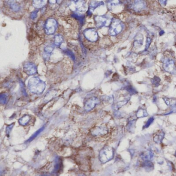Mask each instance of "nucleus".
Wrapping results in <instances>:
<instances>
[{
  "label": "nucleus",
  "instance_id": "nucleus-29",
  "mask_svg": "<svg viewBox=\"0 0 176 176\" xmlns=\"http://www.w3.org/2000/svg\"><path fill=\"white\" fill-rule=\"evenodd\" d=\"M160 4L162 6H165L166 5L167 2L168 0H158Z\"/></svg>",
  "mask_w": 176,
  "mask_h": 176
},
{
  "label": "nucleus",
  "instance_id": "nucleus-27",
  "mask_svg": "<svg viewBox=\"0 0 176 176\" xmlns=\"http://www.w3.org/2000/svg\"><path fill=\"white\" fill-rule=\"evenodd\" d=\"M153 120H154V119H153V117H151L149 119V120H148V121L147 122V123L146 124V125L145 126V128H147V127H148L149 126H150L151 123L153 122Z\"/></svg>",
  "mask_w": 176,
  "mask_h": 176
},
{
  "label": "nucleus",
  "instance_id": "nucleus-14",
  "mask_svg": "<svg viewBox=\"0 0 176 176\" xmlns=\"http://www.w3.org/2000/svg\"><path fill=\"white\" fill-rule=\"evenodd\" d=\"M54 44L56 46H60L63 41V37L59 34L55 35L54 37Z\"/></svg>",
  "mask_w": 176,
  "mask_h": 176
},
{
  "label": "nucleus",
  "instance_id": "nucleus-28",
  "mask_svg": "<svg viewBox=\"0 0 176 176\" xmlns=\"http://www.w3.org/2000/svg\"><path fill=\"white\" fill-rule=\"evenodd\" d=\"M62 1V0H49V2L51 4H55L57 3H59Z\"/></svg>",
  "mask_w": 176,
  "mask_h": 176
},
{
  "label": "nucleus",
  "instance_id": "nucleus-12",
  "mask_svg": "<svg viewBox=\"0 0 176 176\" xmlns=\"http://www.w3.org/2000/svg\"><path fill=\"white\" fill-rule=\"evenodd\" d=\"M121 4V2L119 0H110L108 1L107 3L108 8L109 10L113 9L114 7L119 5Z\"/></svg>",
  "mask_w": 176,
  "mask_h": 176
},
{
  "label": "nucleus",
  "instance_id": "nucleus-17",
  "mask_svg": "<svg viewBox=\"0 0 176 176\" xmlns=\"http://www.w3.org/2000/svg\"><path fill=\"white\" fill-rule=\"evenodd\" d=\"M33 5L37 9L40 8L44 5V0H33Z\"/></svg>",
  "mask_w": 176,
  "mask_h": 176
},
{
  "label": "nucleus",
  "instance_id": "nucleus-23",
  "mask_svg": "<svg viewBox=\"0 0 176 176\" xmlns=\"http://www.w3.org/2000/svg\"><path fill=\"white\" fill-rule=\"evenodd\" d=\"M43 129V128H41V129H40L39 130H38V131L36 132L33 135H32V136L29 139V140H28V141H32L33 139H34L38 135V134H39L42 131Z\"/></svg>",
  "mask_w": 176,
  "mask_h": 176
},
{
  "label": "nucleus",
  "instance_id": "nucleus-22",
  "mask_svg": "<svg viewBox=\"0 0 176 176\" xmlns=\"http://www.w3.org/2000/svg\"><path fill=\"white\" fill-rule=\"evenodd\" d=\"M151 38L149 37H147L146 39V45H145V51H146L148 50L150 45H151Z\"/></svg>",
  "mask_w": 176,
  "mask_h": 176
},
{
  "label": "nucleus",
  "instance_id": "nucleus-21",
  "mask_svg": "<svg viewBox=\"0 0 176 176\" xmlns=\"http://www.w3.org/2000/svg\"><path fill=\"white\" fill-rule=\"evenodd\" d=\"M7 101V96L5 94H1L0 95V103L4 104Z\"/></svg>",
  "mask_w": 176,
  "mask_h": 176
},
{
  "label": "nucleus",
  "instance_id": "nucleus-5",
  "mask_svg": "<svg viewBox=\"0 0 176 176\" xmlns=\"http://www.w3.org/2000/svg\"><path fill=\"white\" fill-rule=\"evenodd\" d=\"M96 26L98 28H102L110 25L111 19L107 15L97 16L94 17Z\"/></svg>",
  "mask_w": 176,
  "mask_h": 176
},
{
  "label": "nucleus",
  "instance_id": "nucleus-19",
  "mask_svg": "<svg viewBox=\"0 0 176 176\" xmlns=\"http://www.w3.org/2000/svg\"><path fill=\"white\" fill-rule=\"evenodd\" d=\"M72 17H73V18L77 19L79 21L80 24H81V25L84 24V20H85V16H84L78 14L77 13H74L72 14Z\"/></svg>",
  "mask_w": 176,
  "mask_h": 176
},
{
  "label": "nucleus",
  "instance_id": "nucleus-11",
  "mask_svg": "<svg viewBox=\"0 0 176 176\" xmlns=\"http://www.w3.org/2000/svg\"><path fill=\"white\" fill-rule=\"evenodd\" d=\"M144 37L142 34L138 33L134 38L133 46L135 48H139L143 45Z\"/></svg>",
  "mask_w": 176,
  "mask_h": 176
},
{
  "label": "nucleus",
  "instance_id": "nucleus-2",
  "mask_svg": "<svg viewBox=\"0 0 176 176\" xmlns=\"http://www.w3.org/2000/svg\"><path fill=\"white\" fill-rule=\"evenodd\" d=\"M124 27V25L120 20L114 18L111 20L108 33L111 36H116L121 33Z\"/></svg>",
  "mask_w": 176,
  "mask_h": 176
},
{
  "label": "nucleus",
  "instance_id": "nucleus-20",
  "mask_svg": "<svg viewBox=\"0 0 176 176\" xmlns=\"http://www.w3.org/2000/svg\"><path fill=\"white\" fill-rule=\"evenodd\" d=\"M160 81H161L160 79L157 76H154L152 80V84L156 86H158L160 84Z\"/></svg>",
  "mask_w": 176,
  "mask_h": 176
},
{
  "label": "nucleus",
  "instance_id": "nucleus-31",
  "mask_svg": "<svg viewBox=\"0 0 176 176\" xmlns=\"http://www.w3.org/2000/svg\"><path fill=\"white\" fill-rule=\"evenodd\" d=\"M175 156L176 157V153H175Z\"/></svg>",
  "mask_w": 176,
  "mask_h": 176
},
{
  "label": "nucleus",
  "instance_id": "nucleus-10",
  "mask_svg": "<svg viewBox=\"0 0 176 176\" xmlns=\"http://www.w3.org/2000/svg\"><path fill=\"white\" fill-rule=\"evenodd\" d=\"M163 68L167 72H172L175 68V63L174 61L170 59H165L164 61Z\"/></svg>",
  "mask_w": 176,
  "mask_h": 176
},
{
  "label": "nucleus",
  "instance_id": "nucleus-16",
  "mask_svg": "<svg viewBox=\"0 0 176 176\" xmlns=\"http://www.w3.org/2000/svg\"><path fill=\"white\" fill-rule=\"evenodd\" d=\"M54 50V47L52 46H47L44 49V56L45 58H49L50 54Z\"/></svg>",
  "mask_w": 176,
  "mask_h": 176
},
{
  "label": "nucleus",
  "instance_id": "nucleus-26",
  "mask_svg": "<svg viewBox=\"0 0 176 176\" xmlns=\"http://www.w3.org/2000/svg\"><path fill=\"white\" fill-rule=\"evenodd\" d=\"M13 125H14L13 124V125L12 124V125H10L8 126L7 127V128H6V134H7V136L9 135V134L10 133Z\"/></svg>",
  "mask_w": 176,
  "mask_h": 176
},
{
  "label": "nucleus",
  "instance_id": "nucleus-8",
  "mask_svg": "<svg viewBox=\"0 0 176 176\" xmlns=\"http://www.w3.org/2000/svg\"><path fill=\"white\" fill-rule=\"evenodd\" d=\"M146 4L143 0H134L132 4V8L136 12H141L146 8Z\"/></svg>",
  "mask_w": 176,
  "mask_h": 176
},
{
  "label": "nucleus",
  "instance_id": "nucleus-6",
  "mask_svg": "<svg viewBox=\"0 0 176 176\" xmlns=\"http://www.w3.org/2000/svg\"><path fill=\"white\" fill-rule=\"evenodd\" d=\"M83 34L85 38L91 42H95L99 38L98 33L94 28H90L86 29L84 31Z\"/></svg>",
  "mask_w": 176,
  "mask_h": 176
},
{
  "label": "nucleus",
  "instance_id": "nucleus-4",
  "mask_svg": "<svg viewBox=\"0 0 176 176\" xmlns=\"http://www.w3.org/2000/svg\"><path fill=\"white\" fill-rule=\"evenodd\" d=\"M58 27V23L57 21L53 18L48 19L45 23V33L48 35H53Z\"/></svg>",
  "mask_w": 176,
  "mask_h": 176
},
{
  "label": "nucleus",
  "instance_id": "nucleus-25",
  "mask_svg": "<svg viewBox=\"0 0 176 176\" xmlns=\"http://www.w3.org/2000/svg\"><path fill=\"white\" fill-rule=\"evenodd\" d=\"M38 12V10H36L34 11L33 12H32L31 14H30V18L32 19H35V18H36V17H37V13Z\"/></svg>",
  "mask_w": 176,
  "mask_h": 176
},
{
  "label": "nucleus",
  "instance_id": "nucleus-30",
  "mask_svg": "<svg viewBox=\"0 0 176 176\" xmlns=\"http://www.w3.org/2000/svg\"><path fill=\"white\" fill-rule=\"evenodd\" d=\"M164 33V32L163 30H161V32H160V35H162Z\"/></svg>",
  "mask_w": 176,
  "mask_h": 176
},
{
  "label": "nucleus",
  "instance_id": "nucleus-13",
  "mask_svg": "<svg viewBox=\"0 0 176 176\" xmlns=\"http://www.w3.org/2000/svg\"><path fill=\"white\" fill-rule=\"evenodd\" d=\"M8 5L9 7L11 8V9L14 12H18L20 10V7L19 5L17 2L13 1H12V0L9 1L8 2Z\"/></svg>",
  "mask_w": 176,
  "mask_h": 176
},
{
  "label": "nucleus",
  "instance_id": "nucleus-18",
  "mask_svg": "<svg viewBox=\"0 0 176 176\" xmlns=\"http://www.w3.org/2000/svg\"><path fill=\"white\" fill-rule=\"evenodd\" d=\"M164 133L162 132H160L159 134L156 135L154 137V141L157 143V144H159L160 143L162 139H163L164 137Z\"/></svg>",
  "mask_w": 176,
  "mask_h": 176
},
{
  "label": "nucleus",
  "instance_id": "nucleus-1",
  "mask_svg": "<svg viewBox=\"0 0 176 176\" xmlns=\"http://www.w3.org/2000/svg\"><path fill=\"white\" fill-rule=\"evenodd\" d=\"M45 86V83L37 77H32L28 82V87L29 90L35 94L42 93Z\"/></svg>",
  "mask_w": 176,
  "mask_h": 176
},
{
  "label": "nucleus",
  "instance_id": "nucleus-9",
  "mask_svg": "<svg viewBox=\"0 0 176 176\" xmlns=\"http://www.w3.org/2000/svg\"><path fill=\"white\" fill-rule=\"evenodd\" d=\"M104 5V3L102 1H91L90 4L88 9L87 14L89 16L91 15L92 12L99 7L102 6Z\"/></svg>",
  "mask_w": 176,
  "mask_h": 176
},
{
  "label": "nucleus",
  "instance_id": "nucleus-7",
  "mask_svg": "<svg viewBox=\"0 0 176 176\" xmlns=\"http://www.w3.org/2000/svg\"><path fill=\"white\" fill-rule=\"evenodd\" d=\"M24 71L29 76L35 75L37 73V67L35 64L32 63H26L23 66Z\"/></svg>",
  "mask_w": 176,
  "mask_h": 176
},
{
  "label": "nucleus",
  "instance_id": "nucleus-15",
  "mask_svg": "<svg viewBox=\"0 0 176 176\" xmlns=\"http://www.w3.org/2000/svg\"><path fill=\"white\" fill-rule=\"evenodd\" d=\"M30 120V117L28 115L23 116L19 120V124L22 126H25L28 124Z\"/></svg>",
  "mask_w": 176,
  "mask_h": 176
},
{
  "label": "nucleus",
  "instance_id": "nucleus-3",
  "mask_svg": "<svg viewBox=\"0 0 176 176\" xmlns=\"http://www.w3.org/2000/svg\"><path fill=\"white\" fill-rule=\"evenodd\" d=\"M70 8L74 12L82 13L86 10V3L84 0H72L69 4Z\"/></svg>",
  "mask_w": 176,
  "mask_h": 176
},
{
  "label": "nucleus",
  "instance_id": "nucleus-24",
  "mask_svg": "<svg viewBox=\"0 0 176 176\" xmlns=\"http://www.w3.org/2000/svg\"><path fill=\"white\" fill-rule=\"evenodd\" d=\"M64 51H65V53L66 54H67L69 56H70L72 58H73V59L75 58L74 55V54H73V53L72 52V51L69 50V49H66V50H64Z\"/></svg>",
  "mask_w": 176,
  "mask_h": 176
}]
</instances>
